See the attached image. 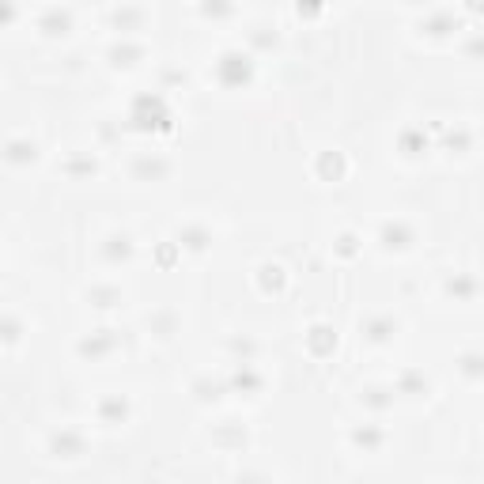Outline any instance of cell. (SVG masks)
I'll list each match as a JSON object with an SVG mask.
<instances>
[{
	"label": "cell",
	"mask_w": 484,
	"mask_h": 484,
	"mask_svg": "<svg viewBox=\"0 0 484 484\" xmlns=\"http://www.w3.org/2000/svg\"><path fill=\"white\" fill-rule=\"evenodd\" d=\"M250 57L242 50H227V53H219V61H216V76H219V83H227V87H235V83H246L250 80Z\"/></svg>",
	"instance_id": "obj_1"
},
{
	"label": "cell",
	"mask_w": 484,
	"mask_h": 484,
	"mask_svg": "<svg viewBox=\"0 0 484 484\" xmlns=\"http://www.w3.org/2000/svg\"><path fill=\"white\" fill-rule=\"evenodd\" d=\"M83 435L76 432V427H61V432H53L50 435V454H57V458H80L83 454Z\"/></svg>",
	"instance_id": "obj_2"
},
{
	"label": "cell",
	"mask_w": 484,
	"mask_h": 484,
	"mask_svg": "<svg viewBox=\"0 0 484 484\" xmlns=\"http://www.w3.org/2000/svg\"><path fill=\"white\" fill-rule=\"evenodd\" d=\"M4 163L8 167H30V163H38V144L30 137H12L4 148Z\"/></svg>",
	"instance_id": "obj_3"
},
{
	"label": "cell",
	"mask_w": 484,
	"mask_h": 484,
	"mask_svg": "<svg viewBox=\"0 0 484 484\" xmlns=\"http://www.w3.org/2000/svg\"><path fill=\"white\" fill-rule=\"evenodd\" d=\"M69 27H72L69 8H46L38 16V30H46V35H69Z\"/></svg>",
	"instance_id": "obj_4"
},
{
	"label": "cell",
	"mask_w": 484,
	"mask_h": 484,
	"mask_svg": "<svg viewBox=\"0 0 484 484\" xmlns=\"http://www.w3.org/2000/svg\"><path fill=\"white\" fill-rule=\"evenodd\" d=\"M379 238H382V246H386V250H409V246H413V227L398 219V224H386V227H382Z\"/></svg>",
	"instance_id": "obj_5"
},
{
	"label": "cell",
	"mask_w": 484,
	"mask_h": 484,
	"mask_svg": "<svg viewBox=\"0 0 484 484\" xmlns=\"http://www.w3.org/2000/svg\"><path fill=\"white\" fill-rule=\"evenodd\" d=\"M114 345H117V337H110V329H98V333H91V337H83V340H80V356L103 359Z\"/></svg>",
	"instance_id": "obj_6"
},
{
	"label": "cell",
	"mask_w": 484,
	"mask_h": 484,
	"mask_svg": "<svg viewBox=\"0 0 484 484\" xmlns=\"http://www.w3.org/2000/svg\"><path fill=\"white\" fill-rule=\"evenodd\" d=\"M103 258L110 261V265L129 261V258H133V238H129V235H110L106 246H103Z\"/></svg>",
	"instance_id": "obj_7"
},
{
	"label": "cell",
	"mask_w": 484,
	"mask_h": 484,
	"mask_svg": "<svg viewBox=\"0 0 484 484\" xmlns=\"http://www.w3.org/2000/svg\"><path fill=\"white\" fill-rule=\"evenodd\" d=\"M477 288H480V284L473 280L469 272H454V277L446 280V295H454L458 303H469L473 295H477Z\"/></svg>",
	"instance_id": "obj_8"
},
{
	"label": "cell",
	"mask_w": 484,
	"mask_h": 484,
	"mask_svg": "<svg viewBox=\"0 0 484 484\" xmlns=\"http://www.w3.org/2000/svg\"><path fill=\"white\" fill-rule=\"evenodd\" d=\"M458 371L469 382H480L484 379V352H461V356H458Z\"/></svg>",
	"instance_id": "obj_9"
},
{
	"label": "cell",
	"mask_w": 484,
	"mask_h": 484,
	"mask_svg": "<svg viewBox=\"0 0 484 484\" xmlns=\"http://www.w3.org/2000/svg\"><path fill=\"white\" fill-rule=\"evenodd\" d=\"M125 413H129L125 398H106L103 405H98V416H103V424H121V420H125Z\"/></svg>",
	"instance_id": "obj_10"
},
{
	"label": "cell",
	"mask_w": 484,
	"mask_h": 484,
	"mask_svg": "<svg viewBox=\"0 0 484 484\" xmlns=\"http://www.w3.org/2000/svg\"><path fill=\"white\" fill-rule=\"evenodd\" d=\"M393 329H398L393 318H371V322H367V337L375 340V345H382V340L393 337Z\"/></svg>",
	"instance_id": "obj_11"
},
{
	"label": "cell",
	"mask_w": 484,
	"mask_h": 484,
	"mask_svg": "<svg viewBox=\"0 0 484 484\" xmlns=\"http://www.w3.org/2000/svg\"><path fill=\"white\" fill-rule=\"evenodd\" d=\"M352 439H356V446H363V450H379L382 446V432H379L375 424H363Z\"/></svg>",
	"instance_id": "obj_12"
},
{
	"label": "cell",
	"mask_w": 484,
	"mask_h": 484,
	"mask_svg": "<svg viewBox=\"0 0 484 484\" xmlns=\"http://www.w3.org/2000/svg\"><path fill=\"white\" fill-rule=\"evenodd\" d=\"M144 19V8H125V12H114V23H117V30H140L137 23Z\"/></svg>",
	"instance_id": "obj_13"
},
{
	"label": "cell",
	"mask_w": 484,
	"mask_h": 484,
	"mask_svg": "<svg viewBox=\"0 0 484 484\" xmlns=\"http://www.w3.org/2000/svg\"><path fill=\"white\" fill-rule=\"evenodd\" d=\"M178 238H182V246H190V250H204L208 242H212V235H208L204 227H185Z\"/></svg>",
	"instance_id": "obj_14"
},
{
	"label": "cell",
	"mask_w": 484,
	"mask_h": 484,
	"mask_svg": "<svg viewBox=\"0 0 484 484\" xmlns=\"http://www.w3.org/2000/svg\"><path fill=\"white\" fill-rule=\"evenodd\" d=\"M110 299H121V292L117 288H91V303L95 306H114Z\"/></svg>",
	"instance_id": "obj_15"
},
{
	"label": "cell",
	"mask_w": 484,
	"mask_h": 484,
	"mask_svg": "<svg viewBox=\"0 0 484 484\" xmlns=\"http://www.w3.org/2000/svg\"><path fill=\"white\" fill-rule=\"evenodd\" d=\"M16 340H19V322H16V314H8V318H4V345L12 348Z\"/></svg>",
	"instance_id": "obj_16"
}]
</instances>
